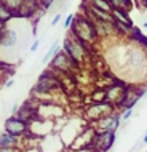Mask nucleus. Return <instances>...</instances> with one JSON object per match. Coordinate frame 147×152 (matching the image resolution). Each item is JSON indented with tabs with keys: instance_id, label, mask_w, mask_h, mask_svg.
<instances>
[{
	"instance_id": "nucleus-12",
	"label": "nucleus",
	"mask_w": 147,
	"mask_h": 152,
	"mask_svg": "<svg viewBox=\"0 0 147 152\" xmlns=\"http://www.w3.org/2000/svg\"><path fill=\"white\" fill-rule=\"evenodd\" d=\"M110 5H112L114 10H118V11H123V13H130L133 10V5L134 3L131 0H110ZM112 10V11H114Z\"/></svg>"
},
{
	"instance_id": "nucleus-19",
	"label": "nucleus",
	"mask_w": 147,
	"mask_h": 152,
	"mask_svg": "<svg viewBox=\"0 0 147 152\" xmlns=\"http://www.w3.org/2000/svg\"><path fill=\"white\" fill-rule=\"evenodd\" d=\"M39 47H40V40H35V42L31 45V51H32V53L37 51V50H39Z\"/></svg>"
},
{
	"instance_id": "nucleus-3",
	"label": "nucleus",
	"mask_w": 147,
	"mask_h": 152,
	"mask_svg": "<svg viewBox=\"0 0 147 152\" xmlns=\"http://www.w3.org/2000/svg\"><path fill=\"white\" fill-rule=\"evenodd\" d=\"M48 64H50V71L61 72V74H64V75H67V77H71L74 72H79L80 67H82L80 63L71 59L63 50H59L58 55H56Z\"/></svg>"
},
{
	"instance_id": "nucleus-15",
	"label": "nucleus",
	"mask_w": 147,
	"mask_h": 152,
	"mask_svg": "<svg viewBox=\"0 0 147 152\" xmlns=\"http://www.w3.org/2000/svg\"><path fill=\"white\" fill-rule=\"evenodd\" d=\"M5 74V75H15V69L13 66L10 63H7V61H2L0 59V74Z\"/></svg>"
},
{
	"instance_id": "nucleus-6",
	"label": "nucleus",
	"mask_w": 147,
	"mask_h": 152,
	"mask_svg": "<svg viewBox=\"0 0 147 152\" xmlns=\"http://www.w3.org/2000/svg\"><path fill=\"white\" fill-rule=\"evenodd\" d=\"M5 133H10L16 138L26 136L29 133V125L26 122H23L21 118H18L16 115H10L5 120Z\"/></svg>"
},
{
	"instance_id": "nucleus-4",
	"label": "nucleus",
	"mask_w": 147,
	"mask_h": 152,
	"mask_svg": "<svg viewBox=\"0 0 147 152\" xmlns=\"http://www.w3.org/2000/svg\"><path fill=\"white\" fill-rule=\"evenodd\" d=\"M115 112V106H112L110 102H95L85 110V117L90 123H98L99 120H103L104 117L110 115Z\"/></svg>"
},
{
	"instance_id": "nucleus-24",
	"label": "nucleus",
	"mask_w": 147,
	"mask_h": 152,
	"mask_svg": "<svg viewBox=\"0 0 147 152\" xmlns=\"http://www.w3.org/2000/svg\"><path fill=\"white\" fill-rule=\"evenodd\" d=\"M139 5H142V7L147 8V0H144V2H139Z\"/></svg>"
},
{
	"instance_id": "nucleus-1",
	"label": "nucleus",
	"mask_w": 147,
	"mask_h": 152,
	"mask_svg": "<svg viewBox=\"0 0 147 152\" xmlns=\"http://www.w3.org/2000/svg\"><path fill=\"white\" fill-rule=\"evenodd\" d=\"M71 35L83 42L87 47H95V43L99 40V31L98 26L91 19H88L85 15H75L72 26H71Z\"/></svg>"
},
{
	"instance_id": "nucleus-17",
	"label": "nucleus",
	"mask_w": 147,
	"mask_h": 152,
	"mask_svg": "<svg viewBox=\"0 0 147 152\" xmlns=\"http://www.w3.org/2000/svg\"><path fill=\"white\" fill-rule=\"evenodd\" d=\"M51 5H53L51 0H47V2H39V10L40 11H48Z\"/></svg>"
},
{
	"instance_id": "nucleus-11",
	"label": "nucleus",
	"mask_w": 147,
	"mask_h": 152,
	"mask_svg": "<svg viewBox=\"0 0 147 152\" xmlns=\"http://www.w3.org/2000/svg\"><path fill=\"white\" fill-rule=\"evenodd\" d=\"M16 42H18V34H16V31L7 27L5 34H3V39H2V42H0V48H11L16 45Z\"/></svg>"
},
{
	"instance_id": "nucleus-16",
	"label": "nucleus",
	"mask_w": 147,
	"mask_h": 152,
	"mask_svg": "<svg viewBox=\"0 0 147 152\" xmlns=\"http://www.w3.org/2000/svg\"><path fill=\"white\" fill-rule=\"evenodd\" d=\"M74 19H75V15H69L67 18L64 19V23H63V27H64V29H71V26H72Z\"/></svg>"
},
{
	"instance_id": "nucleus-10",
	"label": "nucleus",
	"mask_w": 147,
	"mask_h": 152,
	"mask_svg": "<svg viewBox=\"0 0 147 152\" xmlns=\"http://www.w3.org/2000/svg\"><path fill=\"white\" fill-rule=\"evenodd\" d=\"M128 37L134 42V45H138V47H141L144 51H147V37L141 32L139 27L134 26L133 29H131V32H130V35H128Z\"/></svg>"
},
{
	"instance_id": "nucleus-13",
	"label": "nucleus",
	"mask_w": 147,
	"mask_h": 152,
	"mask_svg": "<svg viewBox=\"0 0 147 152\" xmlns=\"http://www.w3.org/2000/svg\"><path fill=\"white\" fill-rule=\"evenodd\" d=\"M93 8H98V10L104 11V13H112V5H110V0H91L88 2Z\"/></svg>"
},
{
	"instance_id": "nucleus-23",
	"label": "nucleus",
	"mask_w": 147,
	"mask_h": 152,
	"mask_svg": "<svg viewBox=\"0 0 147 152\" xmlns=\"http://www.w3.org/2000/svg\"><path fill=\"white\" fill-rule=\"evenodd\" d=\"M142 29H144V31H147V21H144V23H142Z\"/></svg>"
},
{
	"instance_id": "nucleus-22",
	"label": "nucleus",
	"mask_w": 147,
	"mask_h": 152,
	"mask_svg": "<svg viewBox=\"0 0 147 152\" xmlns=\"http://www.w3.org/2000/svg\"><path fill=\"white\" fill-rule=\"evenodd\" d=\"M142 142H144V144H147V131H146V134H144V138H142Z\"/></svg>"
},
{
	"instance_id": "nucleus-8",
	"label": "nucleus",
	"mask_w": 147,
	"mask_h": 152,
	"mask_svg": "<svg viewBox=\"0 0 147 152\" xmlns=\"http://www.w3.org/2000/svg\"><path fill=\"white\" fill-rule=\"evenodd\" d=\"M42 147H43L45 152H58L64 147V144H63V141H61L59 134L51 133V134H48L47 138H43V146Z\"/></svg>"
},
{
	"instance_id": "nucleus-21",
	"label": "nucleus",
	"mask_w": 147,
	"mask_h": 152,
	"mask_svg": "<svg viewBox=\"0 0 147 152\" xmlns=\"http://www.w3.org/2000/svg\"><path fill=\"white\" fill-rule=\"evenodd\" d=\"M13 82H15V80H13V77H11V79H8V80H5V87H7V88H10L11 85H13Z\"/></svg>"
},
{
	"instance_id": "nucleus-9",
	"label": "nucleus",
	"mask_w": 147,
	"mask_h": 152,
	"mask_svg": "<svg viewBox=\"0 0 147 152\" xmlns=\"http://www.w3.org/2000/svg\"><path fill=\"white\" fill-rule=\"evenodd\" d=\"M18 144H19V138H16L10 133L0 134V151H11L15 147H18Z\"/></svg>"
},
{
	"instance_id": "nucleus-14",
	"label": "nucleus",
	"mask_w": 147,
	"mask_h": 152,
	"mask_svg": "<svg viewBox=\"0 0 147 152\" xmlns=\"http://www.w3.org/2000/svg\"><path fill=\"white\" fill-rule=\"evenodd\" d=\"M58 51H59V43H58V40H55V42L51 43V47L48 48V51L45 53V56H43V64L45 63H50V61L55 58L56 55H58Z\"/></svg>"
},
{
	"instance_id": "nucleus-18",
	"label": "nucleus",
	"mask_w": 147,
	"mask_h": 152,
	"mask_svg": "<svg viewBox=\"0 0 147 152\" xmlns=\"http://www.w3.org/2000/svg\"><path fill=\"white\" fill-rule=\"evenodd\" d=\"M133 115V109H126V110H123V112L120 114V117H122V122H126L130 117Z\"/></svg>"
},
{
	"instance_id": "nucleus-7",
	"label": "nucleus",
	"mask_w": 147,
	"mask_h": 152,
	"mask_svg": "<svg viewBox=\"0 0 147 152\" xmlns=\"http://www.w3.org/2000/svg\"><path fill=\"white\" fill-rule=\"evenodd\" d=\"M120 123H122L120 114L114 112V114H110V115L104 117L103 120L98 122L95 125V128L98 131H110V133H115V131L118 130V126H120Z\"/></svg>"
},
{
	"instance_id": "nucleus-25",
	"label": "nucleus",
	"mask_w": 147,
	"mask_h": 152,
	"mask_svg": "<svg viewBox=\"0 0 147 152\" xmlns=\"http://www.w3.org/2000/svg\"><path fill=\"white\" fill-rule=\"evenodd\" d=\"M88 152H98V151H88Z\"/></svg>"
},
{
	"instance_id": "nucleus-2",
	"label": "nucleus",
	"mask_w": 147,
	"mask_h": 152,
	"mask_svg": "<svg viewBox=\"0 0 147 152\" xmlns=\"http://www.w3.org/2000/svg\"><path fill=\"white\" fill-rule=\"evenodd\" d=\"M63 51L66 53L71 59L83 64V61L87 59L88 53H91V48L87 47L83 42H80L79 39H75L74 35H69L63 42Z\"/></svg>"
},
{
	"instance_id": "nucleus-5",
	"label": "nucleus",
	"mask_w": 147,
	"mask_h": 152,
	"mask_svg": "<svg viewBox=\"0 0 147 152\" xmlns=\"http://www.w3.org/2000/svg\"><path fill=\"white\" fill-rule=\"evenodd\" d=\"M117 134L110 133V131H95V138H93V142H95V151L98 152H109L112 149L114 142H115Z\"/></svg>"
},
{
	"instance_id": "nucleus-20",
	"label": "nucleus",
	"mask_w": 147,
	"mask_h": 152,
	"mask_svg": "<svg viewBox=\"0 0 147 152\" xmlns=\"http://www.w3.org/2000/svg\"><path fill=\"white\" fill-rule=\"evenodd\" d=\"M61 21V15L58 13V15H55V18H53V21H51V26H56V24H58Z\"/></svg>"
}]
</instances>
